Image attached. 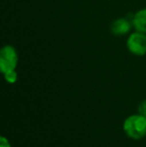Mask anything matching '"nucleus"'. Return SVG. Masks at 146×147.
Instances as JSON below:
<instances>
[{"label": "nucleus", "instance_id": "nucleus-1", "mask_svg": "<svg viewBox=\"0 0 146 147\" xmlns=\"http://www.w3.org/2000/svg\"><path fill=\"white\" fill-rule=\"evenodd\" d=\"M122 129L130 139H142L146 136V116L140 113L129 115L123 121Z\"/></svg>", "mask_w": 146, "mask_h": 147}, {"label": "nucleus", "instance_id": "nucleus-2", "mask_svg": "<svg viewBox=\"0 0 146 147\" xmlns=\"http://www.w3.org/2000/svg\"><path fill=\"white\" fill-rule=\"evenodd\" d=\"M19 61L18 52L12 45H4L0 50V70L2 74L16 70Z\"/></svg>", "mask_w": 146, "mask_h": 147}, {"label": "nucleus", "instance_id": "nucleus-3", "mask_svg": "<svg viewBox=\"0 0 146 147\" xmlns=\"http://www.w3.org/2000/svg\"><path fill=\"white\" fill-rule=\"evenodd\" d=\"M126 47L129 52L135 56L146 55V33L136 30L130 33L126 40Z\"/></svg>", "mask_w": 146, "mask_h": 147}, {"label": "nucleus", "instance_id": "nucleus-4", "mask_svg": "<svg viewBox=\"0 0 146 147\" xmlns=\"http://www.w3.org/2000/svg\"><path fill=\"white\" fill-rule=\"evenodd\" d=\"M131 28H133L132 21L125 17L117 18L111 24V32L115 36H123L128 34Z\"/></svg>", "mask_w": 146, "mask_h": 147}, {"label": "nucleus", "instance_id": "nucleus-5", "mask_svg": "<svg viewBox=\"0 0 146 147\" xmlns=\"http://www.w3.org/2000/svg\"><path fill=\"white\" fill-rule=\"evenodd\" d=\"M131 21H132L133 28L135 30L142 33H146V7L139 9L133 15Z\"/></svg>", "mask_w": 146, "mask_h": 147}, {"label": "nucleus", "instance_id": "nucleus-6", "mask_svg": "<svg viewBox=\"0 0 146 147\" xmlns=\"http://www.w3.org/2000/svg\"><path fill=\"white\" fill-rule=\"evenodd\" d=\"M3 76H4V80H5L8 84H14V83H16L18 80V73L16 70L6 72V73L3 74Z\"/></svg>", "mask_w": 146, "mask_h": 147}, {"label": "nucleus", "instance_id": "nucleus-7", "mask_svg": "<svg viewBox=\"0 0 146 147\" xmlns=\"http://www.w3.org/2000/svg\"><path fill=\"white\" fill-rule=\"evenodd\" d=\"M0 147H12L9 139L7 137H5V136L0 137Z\"/></svg>", "mask_w": 146, "mask_h": 147}, {"label": "nucleus", "instance_id": "nucleus-8", "mask_svg": "<svg viewBox=\"0 0 146 147\" xmlns=\"http://www.w3.org/2000/svg\"><path fill=\"white\" fill-rule=\"evenodd\" d=\"M138 113L146 116V99L141 101L140 104L138 105Z\"/></svg>", "mask_w": 146, "mask_h": 147}]
</instances>
